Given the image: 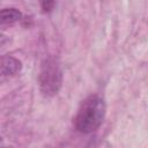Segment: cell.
Masks as SVG:
<instances>
[{
    "instance_id": "cell-7",
    "label": "cell",
    "mask_w": 148,
    "mask_h": 148,
    "mask_svg": "<svg viewBox=\"0 0 148 148\" xmlns=\"http://www.w3.org/2000/svg\"><path fill=\"white\" fill-rule=\"evenodd\" d=\"M0 148H9V147H0Z\"/></svg>"
},
{
    "instance_id": "cell-6",
    "label": "cell",
    "mask_w": 148,
    "mask_h": 148,
    "mask_svg": "<svg viewBox=\"0 0 148 148\" xmlns=\"http://www.w3.org/2000/svg\"><path fill=\"white\" fill-rule=\"evenodd\" d=\"M54 6H56L54 1H43V2H40V7H42L43 12H51Z\"/></svg>"
},
{
    "instance_id": "cell-2",
    "label": "cell",
    "mask_w": 148,
    "mask_h": 148,
    "mask_svg": "<svg viewBox=\"0 0 148 148\" xmlns=\"http://www.w3.org/2000/svg\"><path fill=\"white\" fill-rule=\"evenodd\" d=\"M38 83L44 96L52 97L58 94L62 86V69L56 58L49 57L42 62Z\"/></svg>"
},
{
    "instance_id": "cell-5",
    "label": "cell",
    "mask_w": 148,
    "mask_h": 148,
    "mask_svg": "<svg viewBox=\"0 0 148 148\" xmlns=\"http://www.w3.org/2000/svg\"><path fill=\"white\" fill-rule=\"evenodd\" d=\"M10 37L9 36H7V35H5V34H1L0 32V51H2V50H5L8 45H9V43H10Z\"/></svg>"
},
{
    "instance_id": "cell-4",
    "label": "cell",
    "mask_w": 148,
    "mask_h": 148,
    "mask_svg": "<svg viewBox=\"0 0 148 148\" xmlns=\"http://www.w3.org/2000/svg\"><path fill=\"white\" fill-rule=\"evenodd\" d=\"M22 18V13L17 8L0 9V24H13Z\"/></svg>"
},
{
    "instance_id": "cell-3",
    "label": "cell",
    "mask_w": 148,
    "mask_h": 148,
    "mask_svg": "<svg viewBox=\"0 0 148 148\" xmlns=\"http://www.w3.org/2000/svg\"><path fill=\"white\" fill-rule=\"evenodd\" d=\"M22 69V62L12 56L0 57V75H15Z\"/></svg>"
},
{
    "instance_id": "cell-1",
    "label": "cell",
    "mask_w": 148,
    "mask_h": 148,
    "mask_svg": "<svg viewBox=\"0 0 148 148\" xmlns=\"http://www.w3.org/2000/svg\"><path fill=\"white\" fill-rule=\"evenodd\" d=\"M106 113L105 101L98 95L88 96L74 117V126L81 133H92L102 125Z\"/></svg>"
}]
</instances>
